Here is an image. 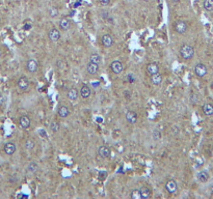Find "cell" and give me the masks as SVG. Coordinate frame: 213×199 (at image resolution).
Returning <instances> with one entry per match:
<instances>
[{
  "instance_id": "cell-9",
  "label": "cell",
  "mask_w": 213,
  "mask_h": 199,
  "mask_svg": "<svg viewBox=\"0 0 213 199\" xmlns=\"http://www.w3.org/2000/svg\"><path fill=\"white\" fill-rule=\"evenodd\" d=\"M18 87H19V89L22 91H26L28 88H29V80L24 76L21 77L20 79L18 80Z\"/></svg>"
},
{
  "instance_id": "cell-29",
  "label": "cell",
  "mask_w": 213,
  "mask_h": 199,
  "mask_svg": "<svg viewBox=\"0 0 213 199\" xmlns=\"http://www.w3.org/2000/svg\"><path fill=\"white\" fill-rule=\"evenodd\" d=\"M50 129L52 130V132H54V133L58 132L59 129H60L59 122H51V125H50Z\"/></svg>"
},
{
  "instance_id": "cell-4",
  "label": "cell",
  "mask_w": 213,
  "mask_h": 199,
  "mask_svg": "<svg viewBox=\"0 0 213 199\" xmlns=\"http://www.w3.org/2000/svg\"><path fill=\"white\" fill-rule=\"evenodd\" d=\"M165 190L167 191V193L175 194L177 192V190H178V184H177V182L174 181V179H170V181H167L166 184H165Z\"/></svg>"
},
{
  "instance_id": "cell-6",
  "label": "cell",
  "mask_w": 213,
  "mask_h": 199,
  "mask_svg": "<svg viewBox=\"0 0 213 199\" xmlns=\"http://www.w3.org/2000/svg\"><path fill=\"white\" fill-rule=\"evenodd\" d=\"M26 70L29 72V73L33 74L35 72H38V63L35 59H28L26 62Z\"/></svg>"
},
{
  "instance_id": "cell-32",
  "label": "cell",
  "mask_w": 213,
  "mask_h": 199,
  "mask_svg": "<svg viewBox=\"0 0 213 199\" xmlns=\"http://www.w3.org/2000/svg\"><path fill=\"white\" fill-rule=\"evenodd\" d=\"M172 132H173V134H174L175 136H178V135H179V133H180V129H179L177 126H174L173 128H172Z\"/></svg>"
},
{
  "instance_id": "cell-1",
  "label": "cell",
  "mask_w": 213,
  "mask_h": 199,
  "mask_svg": "<svg viewBox=\"0 0 213 199\" xmlns=\"http://www.w3.org/2000/svg\"><path fill=\"white\" fill-rule=\"evenodd\" d=\"M193 55H195V49H193L192 46L188 44H184L181 46V48H180V56L183 59L189 60L193 57Z\"/></svg>"
},
{
  "instance_id": "cell-2",
  "label": "cell",
  "mask_w": 213,
  "mask_h": 199,
  "mask_svg": "<svg viewBox=\"0 0 213 199\" xmlns=\"http://www.w3.org/2000/svg\"><path fill=\"white\" fill-rule=\"evenodd\" d=\"M48 37H49V40L51 42H53V43H57V42L60 40L61 33L57 28H52V29H50L49 32H48Z\"/></svg>"
},
{
  "instance_id": "cell-18",
  "label": "cell",
  "mask_w": 213,
  "mask_h": 199,
  "mask_svg": "<svg viewBox=\"0 0 213 199\" xmlns=\"http://www.w3.org/2000/svg\"><path fill=\"white\" fill-rule=\"evenodd\" d=\"M79 96L82 97V99H89V96H91V88L88 85H82L81 88L79 90Z\"/></svg>"
},
{
  "instance_id": "cell-5",
  "label": "cell",
  "mask_w": 213,
  "mask_h": 199,
  "mask_svg": "<svg viewBox=\"0 0 213 199\" xmlns=\"http://www.w3.org/2000/svg\"><path fill=\"white\" fill-rule=\"evenodd\" d=\"M175 30L178 32L179 34H184V33H186L187 30H188V25H187V23L184 21H178V22H176V24H175Z\"/></svg>"
},
{
  "instance_id": "cell-16",
  "label": "cell",
  "mask_w": 213,
  "mask_h": 199,
  "mask_svg": "<svg viewBox=\"0 0 213 199\" xmlns=\"http://www.w3.org/2000/svg\"><path fill=\"white\" fill-rule=\"evenodd\" d=\"M147 72L150 76H152L154 74L159 73V66L156 62H151L147 66Z\"/></svg>"
},
{
  "instance_id": "cell-26",
  "label": "cell",
  "mask_w": 213,
  "mask_h": 199,
  "mask_svg": "<svg viewBox=\"0 0 213 199\" xmlns=\"http://www.w3.org/2000/svg\"><path fill=\"white\" fill-rule=\"evenodd\" d=\"M101 60H102V57L100 56L99 54H97V53H94V54L91 55V56H89V61H91V62L99 64L100 62H101Z\"/></svg>"
},
{
  "instance_id": "cell-28",
  "label": "cell",
  "mask_w": 213,
  "mask_h": 199,
  "mask_svg": "<svg viewBox=\"0 0 213 199\" xmlns=\"http://www.w3.org/2000/svg\"><path fill=\"white\" fill-rule=\"evenodd\" d=\"M130 197L132 199H141L140 190H137V189H134V190H132L131 193H130Z\"/></svg>"
},
{
  "instance_id": "cell-7",
  "label": "cell",
  "mask_w": 213,
  "mask_h": 199,
  "mask_svg": "<svg viewBox=\"0 0 213 199\" xmlns=\"http://www.w3.org/2000/svg\"><path fill=\"white\" fill-rule=\"evenodd\" d=\"M98 155L101 157V158H103V159H108V158H110L111 151H110V148H109L108 146L101 145L98 148Z\"/></svg>"
},
{
  "instance_id": "cell-27",
  "label": "cell",
  "mask_w": 213,
  "mask_h": 199,
  "mask_svg": "<svg viewBox=\"0 0 213 199\" xmlns=\"http://www.w3.org/2000/svg\"><path fill=\"white\" fill-rule=\"evenodd\" d=\"M34 147H35V143L33 140H31V139L26 140V142H25V148H26L27 151H29V152L33 151Z\"/></svg>"
},
{
  "instance_id": "cell-40",
  "label": "cell",
  "mask_w": 213,
  "mask_h": 199,
  "mask_svg": "<svg viewBox=\"0 0 213 199\" xmlns=\"http://www.w3.org/2000/svg\"><path fill=\"white\" fill-rule=\"evenodd\" d=\"M98 83H99V82H94V86L97 87V86H98Z\"/></svg>"
},
{
  "instance_id": "cell-38",
  "label": "cell",
  "mask_w": 213,
  "mask_h": 199,
  "mask_svg": "<svg viewBox=\"0 0 213 199\" xmlns=\"http://www.w3.org/2000/svg\"><path fill=\"white\" fill-rule=\"evenodd\" d=\"M18 197H26V198H27L28 196H27V195H23V194H19V195H18Z\"/></svg>"
},
{
  "instance_id": "cell-34",
  "label": "cell",
  "mask_w": 213,
  "mask_h": 199,
  "mask_svg": "<svg viewBox=\"0 0 213 199\" xmlns=\"http://www.w3.org/2000/svg\"><path fill=\"white\" fill-rule=\"evenodd\" d=\"M38 134L43 137H46V132H45V130H40V131H38Z\"/></svg>"
},
{
  "instance_id": "cell-3",
  "label": "cell",
  "mask_w": 213,
  "mask_h": 199,
  "mask_svg": "<svg viewBox=\"0 0 213 199\" xmlns=\"http://www.w3.org/2000/svg\"><path fill=\"white\" fill-rule=\"evenodd\" d=\"M207 72H208L207 67H206L205 64H203V63H198L195 67V74L198 77H200V78L205 77L206 75H207Z\"/></svg>"
},
{
  "instance_id": "cell-12",
  "label": "cell",
  "mask_w": 213,
  "mask_h": 199,
  "mask_svg": "<svg viewBox=\"0 0 213 199\" xmlns=\"http://www.w3.org/2000/svg\"><path fill=\"white\" fill-rule=\"evenodd\" d=\"M58 25L63 31H68L71 28V26H72V23H71V21L68 18H61L58 22Z\"/></svg>"
},
{
  "instance_id": "cell-42",
  "label": "cell",
  "mask_w": 213,
  "mask_h": 199,
  "mask_svg": "<svg viewBox=\"0 0 213 199\" xmlns=\"http://www.w3.org/2000/svg\"><path fill=\"white\" fill-rule=\"evenodd\" d=\"M211 87H212V89H213V82L211 83Z\"/></svg>"
},
{
  "instance_id": "cell-25",
  "label": "cell",
  "mask_w": 213,
  "mask_h": 199,
  "mask_svg": "<svg viewBox=\"0 0 213 199\" xmlns=\"http://www.w3.org/2000/svg\"><path fill=\"white\" fill-rule=\"evenodd\" d=\"M203 6H204L205 11L213 12V0H204Z\"/></svg>"
},
{
  "instance_id": "cell-15",
  "label": "cell",
  "mask_w": 213,
  "mask_h": 199,
  "mask_svg": "<svg viewBox=\"0 0 213 199\" xmlns=\"http://www.w3.org/2000/svg\"><path fill=\"white\" fill-rule=\"evenodd\" d=\"M19 123H20L22 129H28L31 125V119L29 118V116L22 115L19 119Z\"/></svg>"
},
{
  "instance_id": "cell-41",
  "label": "cell",
  "mask_w": 213,
  "mask_h": 199,
  "mask_svg": "<svg viewBox=\"0 0 213 199\" xmlns=\"http://www.w3.org/2000/svg\"><path fill=\"white\" fill-rule=\"evenodd\" d=\"M1 55H2V50L0 49V57H1Z\"/></svg>"
},
{
  "instance_id": "cell-24",
  "label": "cell",
  "mask_w": 213,
  "mask_h": 199,
  "mask_svg": "<svg viewBox=\"0 0 213 199\" xmlns=\"http://www.w3.org/2000/svg\"><path fill=\"white\" fill-rule=\"evenodd\" d=\"M140 194H141V198L147 199L152 196V191H151L150 188L143 187V188H140Z\"/></svg>"
},
{
  "instance_id": "cell-11",
  "label": "cell",
  "mask_w": 213,
  "mask_h": 199,
  "mask_svg": "<svg viewBox=\"0 0 213 199\" xmlns=\"http://www.w3.org/2000/svg\"><path fill=\"white\" fill-rule=\"evenodd\" d=\"M4 152L8 156H12V155H14L16 151H17V146H16V144L14 142H8V143H5V145H4Z\"/></svg>"
},
{
  "instance_id": "cell-31",
  "label": "cell",
  "mask_w": 213,
  "mask_h": 199,
  "mask_svg": "<svg viewBox=\"0 0 213 199\" xmlns=\"http://www.w3.org/2000/svg\"><path fill=\"white\" fill-rule=\"evenodd\" d=\"M49 15H50V17H56L57 15H58V9H57L56 7H51L49 9Z\"/></svg>"
},
{
  "instance_id": "cell-14",
  "label": "cell",
  "mask_w": 213,
  "mask_h": 199,
  "mask_svg": "<svg viewBox=\"0 0 213 199\" xmlns=\"http://www.w3.org/2000/svg\"><path fill=\"white\" fill-rule=\"evenodd\" d=\"M70 109L68 108V106L66 105H60L58 107V109H57V114H58V116L61 117V118H67L68 116L70 115Z\"/></svg>"
},
{
  "instance_id": "cell-10",
  "label": "cell",
  "mask_w": 213,
  "mask_h": 199,
  "mask_svg": "<svg viewBox=\"0 0 213 199\" xmlns=\"http://www.w3.org/2000/svg\"><path fill=\"white\" fill-rule=\"evenodd\" d=\"M101 43L102 45L104 46V47L106 48H109V47H111L112 45H114V38H112V37L110 34H103L102 35V37H101Z\"/></svg>"
},
{
  "instance_id": "cell-20",
  "label": "cell",
  "mask_w": 213,
  "mask_h": 199,
  "mask_svg": "<svg viewBox=\"0 0 213 199\" xmlns=\"http://www.w3.org/2000/svg\"><path fill=\"white\" fill-rule=\"evenodd\" d=\"M203 109V112H204L205 115L207 116H212L213 115V105L210 103H206L203 105L202 107Z\"/></svg>"
},
{
  "instance_id": "cell-23",
  "label": "cell",
  "mask_w": 213,
  "mask_h": 199,
  "mask_svg": "<svg viewBox=\"0 0 213 199\" xmlns=\"http://www.w3.org/2000/svg\"><path fill=\"white\" fill-rule=\"evenodd\" d=\"M38 170V164L37 162H30L27 166V172L29 174H34Z\"/></svg>"
},
{
  "instance_id": "cell-22",
  "label": "cell",
  "mask_w": 213,
  "mask_h": 199,
  "mask_svg": "<svg viewBox=\"0 0 213 199\" xmlns=\"http://www.w3.org/2000/svg\"><path fill=\"white\" fill-rule=\"evenodd\" d=\"M196 177H198L199 182H207L208 179H209V173H208V171L202 170V171H200L199 173H198Z\"/></svg>"
},
{
  "instance_id": "cell-13",
  "label": "cell",
  "mask_w": 213,
  "mask_h": 199,
  "mask_svg": "<svg viewBox=\"0 0 213 199\" xmlns=\"http://www.w3.org/2000/svg\"><path fill=\"white\" fill-rule=\"evenodd\" d=\"M126 119H127V122L129 123H135L137 122V119H138V115H137V113L135 112V111L133 110H130V111H128L127 113H126Z\"/></svg>"
},
{
  "instance_id": "cell-36",
  "label": "cell",
  "mask_w": 213,
  "mask_h": 199,
  "mask_svg": "<svg viewBox=\"0 0 213 199\" xmlns=\"http://www.w3.org/2000/svg\"><path fill=\"white\" fill-rule=\"evenodd\" d=\"M125 97H127V99H130V96H129V90L125 91Z\"/></svg>"
},
{
  "instance_id": "cell-30",
  "label": "cell",
  "mask_w": 213,
  "mask_h": 199,
  "mask_svg": "<svg viewBox=\"0 0 213 199\" xmlns=\"http://www.w3.org/2000/svg\"><path fill=\"white\" fill-rule=\"evenodd\" d=\"M152 137L155 141H159L160 138H161V133L159 130H154L153 133H152Z\"/></svg>"
},
{
  "instance_id": "cell-33",
  "label": "cell",
  "mask_w": 213,
  "mask_h": 199,
  "mask_svg": "<svg viewBox=\"0 0 213 199\" xmlns=\"http://www.w3.org/2000/svg\"><path fill=\"white\" fill-rule=\"evenodd\" d=\"M111 0H99V2H100V4L103 5V6H107L109 3H110Z\"/></svg>"
},
{
  "instance_id": "cell-17",
  "label": "cell",
  "mask_w": 213,
  "mask_h": 199,
  "mask_svg": "<svg viewBox=\"0 0 213 199\" xmlns=\"http://www.w3.org/2000/svg\"><path fill=\"white\" fill-rule=\"evenodd\" d=\"M86 71H88V73L89 75H96L98 74L99 72V64L97 63H94V62H89L88 63V66H86Z\"/></svg>"
},
{
  "instance_id": "cell-37",
  "label": "cell",
  "mask_w": 213,
  "mask_h": 199,
  "mask_svg": "<svg viewBox=\"0 0 213 199\" xmlns=\"http://www.w3.org/2000/svg\"><path fill=\"white\" fill-rule=\"evenodd\" d=\"M170 1L172 3H174V4H177V3H179L180 0H170Z\"/></svg>"
},
{
  "instance_id": "cell-35",
  "label": "cell",
  "mask_w": 213,
  "mask_h": 199,
  "mask_svg": "<svg viewBox=\"0 0 213 199\" xmlns=\"http://www.w3.org/2000/svg\"><path fill=\"white\" fill-rule=\"evenodd\" d=\"M3 102H4V99H3V97L1 96V94H0V106L2 105Z\"/></svg>"
},
{
  "instance_id": "cell-43",
  "label": "cell",
  "mask_w": 213,
  "mask_h": 199,
  "mask_svg": "<svg viewBox=\"0 0 213 199\" xmlns=\"http://www.w3.org/2000/svg\"><path fill=\"white\" fill-rule=\"evenodd\" d=\"M0 22H1V19H0Z\"/></svg>"
},
{
  "instance_id": "cell-8",
  "label": "cell",
  "mask_w": 213,
  "mask_h": 199,
  "mask_svg": "<svg viewBox=\"0 0 213 199\" xmlns=\"http://www.w3.org/2000/svg\"><path fill=\"white\" fill-rule=\"evenodd\" d=\"M110 68L114 74H121L123 70H124V66H123V63L120 60H114L111 62Z\"/></svg>"
},
{
  "instance_id": "cell-19",
  "label": "cell",
  "mask_w": 213,
  "mask_h": 199,
  "mask_svg": "<svg viewBox=\"0 0 213 199\" xmlns=\"http://www.w3.org/2000/svg\"><path fill=\"white\" fill-rule=\"evenodd\" d=\"M68 97H69L70 101H76L79 97V90L73 87L68 91Z\"/></svg>"
},
{
  "instance_id": "cell-21",
  "label": "cell",
  "mask_w": 213,
  "mask_h": 199,
  "mask_svg": "<svg viewBox=\"0 0 213 199\" xmlns=\"http://www.w3.org/2000/svg\"><path fill=\"white\" fill-rule=\"evenodd\" d=\"M162 75L160 73H157V74H154L151 76V82H152L154 85H160L161 83H162Z\"/></svg>"
},
{
  "instance_id": "cell-39",
  "label": "cell",
  "mask_w": 213,
  "mask_h": 199,
  "mask_svg": "<svg viewBox=\"0 0 213 199\" xmlns=\"http://www.w3.org/2000/svg\"><path fill=\"white\" fill-rule=\"evenodd\" d=\"M210 190H211V193L213 194V184L211 185V187H210Z\"/></svg>"
}]
</instances>
